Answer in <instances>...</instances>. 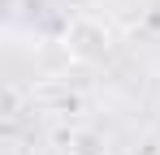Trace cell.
I'll use <instances>...</instances> for the list:
<instances>
[{"label": "cell", "mask_w": 160, "mask_h": 155, "mask_svg": "<svg viewBox=\"0 0 160 155\" xmlns=\"http://www.w3.org/2000/svg\"><path fill=\"white\" fill-rule=\"evenodd\" d=\"M65 52L74 60H82V65H100L112 52V30L100 17H74L65 26Z\"/></svg>", "instance_id": "1"}, {"label": "cell", "mask_w": 160, "mask_h": 155, "mask_svg": "<svg viewBox=\"0 0 160 155\" xmlns=\"http://www.w3.org/2000/svg\"><path fill=\"white\" fill-rule=\"evenodd\" d=\"M69 155H108L104 134H95V129H78V134L69 138Z\"/></svg>", "instance_id": "2"}, {"label": "cell", "mask_w": 160, "mask_h": 155, "mask_svg": "<svg viewBox=\"0 0 160 155\" xmlns=\"http://www.w3.org/2000/svg\"><path fill=\"white\" fill-rule=\"evenodd\" d=\"M4 116H18V91L13 86L4 91Z\"/></svg>", "instance_id": "3"}]
</instances>
